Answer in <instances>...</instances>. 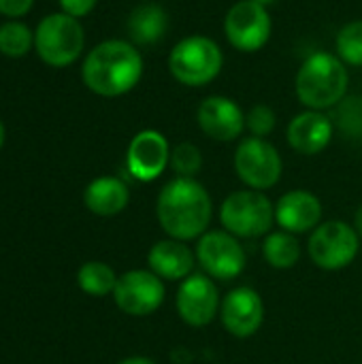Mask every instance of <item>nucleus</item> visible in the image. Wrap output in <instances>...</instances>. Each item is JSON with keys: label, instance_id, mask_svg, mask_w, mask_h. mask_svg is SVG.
<instances>
[{"label": "nucleus", "instance_id": "obj_21", "mask_svg": "<svg viewBox=\"0 0 362 364\" xmlns=\"http://www.w3.org/2000/svg\"><path fill=\"white\" fill-rule=\"evenodd\" d=\"M262 256L273 269H292L301 258V245L292 232H271L262 243Z\"/></svg>", "mask_w": 362, "mask_h": 364}, {"label": "nucleus", "instance_id": "obj_1", "mask_svg": "<svg viewBox=\"0 0 362 364\" xmlns=\"http://www.w3.org/2000/svg\"><path fill=\"white\" fill-rule=\"evenodd\" d=\"M87 90L98 96L115 98L137 87L143 77V55L134 43L111 38L96 45L81 66Z\"/></svg>", "mask_w": 362, "mask_h": 364}, {"label": "nucleus", "instance_id": "obj_11", "mask_svg": "<svg viewBox=\"0 0 362 364\" xmlns=\"http://www.w3.org/2000/svg\"><path fill=\"white\" fill-rule=\"evenodd\" d=\"M166 290L162 279L151 271H128L117 279L113 290L115 305L128 316H149L164 303Z\"/></svg>", "mask_w": 362, "mask_h": 364}, {"label": "nucleus", "instance_id": "obj_23", "mask_svg": "<svg viewBox=\"0 0 362 364\" xmlns=\"http://www.w3.org/2000/svg\"><path fill=\"white\" fill-rule=\"evenodd\" d=\"M34 32L21 21H6L0 26V53L6 58H21L30 51Z\"/></svg>", "mask_w": 362, "mask_h": 364}, {"label": "nucleus", "instance_id": "obj_32", "mask_svg": "<svg viewBox=\"0 0 362 364\" xmlns=\"http://www.w3.org/2000/svg\"><path fill=\"white\" fill-rule=\"evenodd\" d=\"M254 2H258V4H262V6H271V4H275L277 0H254Z\"/></svg>", "mask_w": 362, "mask_h": 364}, {"label": "nucleus", "instance_id": "obj_33", "mask_svg": "<svg viewBox=\"0 0 362 364\" xmlns=\"http://www.w3.org/2000/svg\"><path fill=\"white\" fill-rule=\"evenodd\" d=\"M2 145H4V126L0 122V149H2Z\"/></svg>", "mask_w": 362, "mask_h": 364}, {"label": "nucleus", "instance_id": "obj_25", "mask_svg": "<svg viewBox=\"0 0 362 364\" xmlns=\"http://www.w3.org/2000/svg\"><path fill=\"white\" fill-rule=\"evenodd\" d=\"M171 166L179 177L194 179V175L203 166V154L196 145L192 143H179L171 151Z\"/></svg>", "mask_w": 362, "mask_h": 364}, {"label": "nucleus", "instance_id": "obj_5", "mask_svg": "<svg viewBox=\"0 0 362 364\" xmlns=\"http://www.w3.org/2000/svg\"><path fill=\"white\" fill-rule=\"evenodd\" d=\"M85 45L83 26L79 19L66 15V13H51L45 19L38 21L34 30V49L38 58L53 66L64 68L73 64Z\"/></svg>", "mask_w": 362, "mask_h": 364}, {"label": "nucleus", "instance_id": "obj_9", "mask_svg": "<svg viewBox=\"0 0 362 364\" xmlns=\"http://www.w3.org/2000/svg\"><path fill=\"white\" fill-rule=\"evenodd\" d=\"M271 30L273 23L267 6L254 0L235 2L224 17V34L228 43L243 53L262 49L271 38Z\"/></svg>", "mask_w": 362, "mask_h": 364}, {"label": "nucleus", "instance_id": "obj_16", "mask_svg": "<svg viewBox=\"0 0 362 364\" xmlns=\"http://www.w3.org/2000/svg\"><path fill=\"white\" fill-rule=\"evenodd\" d=\"M322 203L316 194L307 190L286 192L275 205V222L292 235L309 232L320 226Z\"/></svg>", "mask_w": 362, "mask_h": 364}, {"label": "nucleus", "instance_id": "obj_8", "mask_svg": "<svg viewBox=\"0 0 362 364\" xmlns=\"http://www.w3.org/2000/svg\"><path fill=\"white\" fill-rule=\"evenodd\" d=\"M282 156L265 139H243L235 149V171L239 179L252 190H269L282 177Z\"/></svg>", "mask_w": 362, "mask_h": 364}, {"label": "nucleus", "instance_id": "obj_14", "mask_svg": "<svg viewBox=\"0 0 362 364\" xmlns=\"http://www.w3.org/2000/svg\"><path fill=\"white\" fill-rule=\"evenodd\" d=\"M224 328L239 339H247L258 333L265 320V305L254 288L241 286L230 290L220 307Z\"/></svg>", "mask_w": 362, "mask_h": 364}, {"label": "nucleus", "instance_id": "obj_18", "mask_svg": "<svg viewBox=\"0 0 362 364\" xmlns=\"http://www.w3.org/2000/svg\"><path fill=\"white\" fill-rule=\"evenodd\" d=\"M147 264L149 271L156 273L160 279L183 282L194 269V254L186 245V241L164 239L151 245L147 254Z\"/></svg>", "mask_w": 362, "mask_h": 364}, {"label": "nucleus", "instance_id": "obj_31", "mask_svg": "<svg viewBox=\"0 0 362 364\" xmlns=\"http://www.w3.org/2000/svg\"><path fill=\"white\" fill-rule=\"evenodd\" d=\"M354 230L358 232V237H362V207L356 211V215H354Z\"/></svg>", "mask_w": 362, "mask_h": 364}, {"label": "nucleus", "instance_id": "obj_26", "mask_svg": "<svg viewBox=\"0 0 362 364\" xmlns=\"http://www.w3.org/2000/svg\"><path fill=\"white\" fill-rule=\"evenodd\" d=\"M337 126L354 139L362 136V98H344L337 109Z\"/></svg>", "mask_w": 362, "mask_h": 364}, {"label": "nucleus", "instance_id": "obj_29", "mask_svg": "<svg viewBox=\"0 0 362 364\" xmlns=\"http://www.w3.org/2000/svg\"><path fill=\"white\" fill-rule=\"evenodd\" d=\"M34 0H0V15L17 19L23 17L32 9Z\"/></svg>", "mask_w": 362, "mask_h": 364}, {"label": "nucleus", "instance_id": "obj_24", "mask_svg": "<svg viewBox=\"0 0 362 364\" xmlns=\"http://www.w3.org/2000/svg\"><path fill=\"white\" fill-rule=\"evenodd\" d=\"M337 55L350 64V66H362V19L346 23L337 38H335Z\"/></svg>", "mask_w": 362, "mask_h": 364}, {"label": "nucleus", "instance_id": "obj_3", "mask_svg": "<svg viewBox=\"0 0 362 364\" xmlns=\"http://www.w3.org/2000/svg\"><path fill=\"white\" fill-rule=\"evenodd\" d=\"M348 68L339 55L316 51L299 68L297 96L312 111L337 107L348 92Z\"/></svg>", "mask_w": 362, "mask_h": 364}, {"label": "nucleus", "instance_id": "obj_10", "mask_svg": "<svg viewBox=\"0 0 362 364\" xmlns=\"http://www.w3.org/2000/svg\"><path fill=\"white\" fill-rule=\"evenodd\" d=\"M196 258L209 277L230 282L245 269V252L239 239L226 230H211L198 239Z\"/></svg>", "mask_w": 362, "mask_h": 364}, {"label": "nucleus", "instance_id": "obj_20", "mask_svg": "<svg viewBox=\"0 0 362 364\" xmlns=\"http://www.w3.org/2000/svg\"><path fill=\"white\" fill-rule=\"evenodd\" d=\"M169 15L156 2H143L128 17V34L134 45H154L166 36Z\"/></svg>", "mask_w": 362, "mask_h": 364}, {"label": "nucleus", "instance_id": "obj_17", "mask_svg": "<svg viewBox=\"0 0 362 364\" xmlns=\"http://www.w3.org/2000/svg\"><path fill=\"white\" fill-rule=\"evenodd\" d=\"M335 124L331 117H326L322 111H303L288 124V145L303 154V156H316L324 151L333 139Z\"/></svg>", "mask_w": 362, "mask_h": 364}, {"label": "nucleus", "instance_id": "obj_2", "mask_svg": "<svg viewBox=\"0 0 362 364\" xmlns=\"http://www.w3.org/2000/svg\"><path fill=\"white\" fill-rule=\"evenodd\" d=\"M213 205L209 192L188 177L171 179L158 194L156 215L162 230L177 241L203 237L211 222Z\"/></svg>", "mask_w": 362, "mask_h": 364}, {"label": "nucleus", "instance_id": "obj_12", "mask_svg": "<svg viewBox=\"0 0 362 364\" xmlns=\"http://www.w3.org/2000/svg\"><path fill=\"white\" fill-rule=\"evenodd\" d=\"M179 318L194 328L207 326L220 314V292L205 275H190L181 282L175 299Z\"/></svg>", "mask_w": 362, "mask_h": 364}, {"label": "nucleus", "instance_id": "obj_22", "mask_svg": "<svg viewBox=\"0 0 362 364\" xmlns=\"http://www.w3.org/2000/svg\"><path fill=\"white\" fill-rule=\"evenodd\" d=\"M117 275L111 267H107L105 262H85L79 273H77V282L79 288L92 296H107L115 290L117 286Z\"/></svg>", "mask_w": 362, "mask_h": 364}, {"label": "nucleus", "instance_id": "obj_30", "mask_svg": "<svg viewBox=\"0 0 362 364\" xmlns=\"http://www.w3.org/2000/svg\"><path fill=\"white\" fill-rule=\"evenodd\" d=\"M117 364H156L151 363L149 358H141V356H134V358H126V360H122V363Z\"/></svg>", "mask_w": 362, "mask_h": 364}, {"label": "nucleus", "instance_id": "obj_4", "mask_svg": "<svg viewBox=\"0 0 362 364\" xmlns=\"http://www.w3.org/2000/svg\"><path fill=\"white\" fill-rule=\"evenodd\" d=\"M224 66L222 47L203 34H192L181 38L171 55H169V70L181 83L190 87H203L211 83Z\"/></svg>", "mask_w": 362, "mask_h": 364}, {"label": "nucleus", "instance_id": "obj_28", "mask_svg": "<svg viewBox=\"0 0 362 364\" xmlns=\"http://www.w3.org/2000/svg\"><path fill=\"white\" fill-rule=\"evenodd\" d=\"M58 2L62 6V13H66L75 19H81L94 11L98 0H58Z\"/></svg>", "mask_w": 362, "mask_h": 364}, {"label": "nucleus", "instance_id": "obj_6", "mask_svg": "<svg viewBox=\"0 0 362 364\" xmlns=\"http://www.w3.org/2000/svg\"><path fill=\"white\" fill-rule=\"evenodd\" d=\"M220 220L226 232L237 239H256L269 235L275 222V207L258 190H239L222 203Z\"/></svg>", "mask_w": 362, "mask_h": 364}, {"label": "nucleus", "instance_id": "obj_19", "mask_svg": "<svg viewBox=\"0 0 362 364\" xmlns=\"http://www.w3.org/2000/svg\"><path fill=\"white\" fill-rule=\"evenodd\" d=\"M83 200L92 213L109 218L126 209L130 200V192L128 186L117 177H98L85 188Z\"/></svg>", "mask_w": 362, "mask_h": 364}, {"label": "nucleus", "instance_id": "obj_7", "mask_svg": "<svg viewBox=\"0 0 362 364\" xmlns=\"http://www.w3.org/2000/svg\"><path fill=\"white\" fill-rule=\"evenodd\" d=\"M361 250V237L346 222H324L309 237V258L324 271H339L354 262Z\"/></svg>", "mask_w": 362, "mask_h": 364}, {"label": "nucleus", "instance_id": "obj_27", "mask_svg": "<svg viewBox=\"0 0 362 364\" xmlns=\"http://www.w3.org/2000/svg\"><path fill=\"white\" fill-rule=\"evenodd\" d=\"M275 124H277V115L267 105H256L245 115V128L252 132V136H258V139L269 136L273 132Z\"/></svg>", "mask_w": 362, "mask_h": 364}, {"label": "nucleus", "instance_id": "obj_15", "mask_svg": "<svg viewBox=\"0 0 362 364\" xmlns=\"http://www.w3.org/2000/svg\"><path fill=\"white\" fill-rule=\"evenodd\" d=\"M201 130L213 141H235L245 128V113L241 107L226 96H209L201 102L196 113Z\"/></svg>", "mask_w": 362, "mask_h": 364}, {"label": "nucleus", "instance_id": "obj_13", "mask_svg": "<svg viewBox=\"0 0 362 364\" xmlns=\"http://www.w3.org/2000/svg\"><path fill=\"white\" fill-rule=\"evenodd\" d=\"M171 145L158 130H141L128 145L126 166L139 181H154L171 164Z\"/></svg>", "mask_w": 362, "mask_h": 364}]
</instances>
